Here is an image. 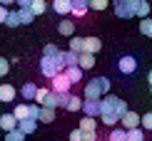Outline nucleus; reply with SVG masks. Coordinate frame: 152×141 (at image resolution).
Listing matches in <instances>:
<instances>
[{
  "instance_id": "obj_14",
  "label": "nucleus",
  "mask_w": 152,
  "mask_h": 141,
  "mask_svg": "<svg viewBox=\"0 0 152 141\" xmlns=\"http://www.w3.org/2000/svg\"><path fill=\"white\" fill-rule=\"evenodd\" d=\"M0 129H3V131L18 129V119L12 117V114H3V117H0Z\"/></svg>"
},
{
  "instance_id": "obj_6",
  "label": "nucleus",
  "mask_w": 152,
  "mask_h": 141,
  "mask_svg": "<svg viewBox=\"0 0 152 141\" xmlns=\"http://www.w3.org/2000/svg\"><path fill=\"white\" fill-rule=\"evenodd\" d=\"M117 69H120L122 74H132V72L137 69V60H135L132 55H125V57H120V60H117Z\"/></svg>"
},
{
  "instance_id": "obj_9",
  "label": "nucleus",
  "mask_w": 152,
  "mask_h": 141,
  "mask_svg": "<svg viewBox=\"0 0 152 141\" xmlns=\"http://www.w3.org/2000/svg\"><path fill=\"white\" fill-rule=\"evenodd\" d=\"M120 121H122V129H135V126H140V114L127 109V112L120 117Z\"/></svg>"
},
{
  "instance_id": "obj_45",
  "label": "nucleus",
  "mask_w": 152,
  "mask_h": 141,
  "mask_svg": "<svg viewBox=\"0 0 152 141\" xmlns=\"http://www.w3.org/2000/svg\"><path fill=\"white\" fill-rule=\"evenodd\" d=\"M10 3H15V0H0V5H5V8H8Z\"/></svg>"
},
{
  "instance_id": "obj_37",
  "label": "nucleus",
  "mask_w": 152,
  "mask_h": 141,
  "mask_svg": "<svg viewBox=\"0 0 152 141\" xmlns=\"http://www.w3.org/2000/svg\"><path fill=\"white\" fill-rule=\"evenodd\" d=\"M10 72V62H8V57H0V77H8Z\"/></svg>"
},
{
  "instance_id": "obj_23",
  "label": "nucleus",
  "mask_w": 152,
  "mask_h": 141,
  "mask_svg": "<svg viewBox=\"0 0 152 141\" xmlns=\"http://www.w3.org/2000/svg\"><path fill=\"white\" fill-rule=\"evenodd\" d=\"M80 104H82V97H77V94H67V104H65V109L67 112H80Z\"/></svg>"
},
{
  "instance_id": "obj_12",
  "label": "nucleus",
  "mask_w": 152,
  "mask_h": 141,
  "mask_svg": "<svg viewBox=\"0 0 152 141\" xmlns=\"http://www.w3.org/2000/svg\"><path fill=\"white\" fill-rule=\"evenodd\" d=\"M70 15L85 17L87 15V0H70Z\"/></svg>"
},
{
  "instance_id": "obj_33",
  "label": "nucleus",
  "mask_w": 152,
  "mask_h": 141,
  "mask_svg": "<svg viewBox=\"0 0 152 141\" xmlns=\"http://www.w3.org/2000/svg\"><path fill=\"white\" fill-rule=\"evenodd\" d=\"M140 129H142V131H152V114L140 117Z\"/></svg>"
},
{
  "instance_id": "obj_38",
  "label": "nucleus",
  "mask_w": 152,
  "mask_h": 141,
  "mask_svg": "<svg viewBox=\"0 0 152 141\" xmlns=\"http://www.w3.org/2000/svg\"><path fill=\"white\" fill-rule=\"evenodd\" d=\"M82 141H97V131H82Z\"/></svg>"
},
{
  "instance_id": "obj_1",
  "label": "nucleus",
  "mask_w": 152,
  "mask_h": 141,
  "mask_svg": "<svg viewBox=\"0 0 152 141\" xmlns=\"http://www.w3.org/2000/svg\"><path fill=\"white\" fill-rule=\"evenodd\" d=\"M107 92H110V79H107V77L87 79V84H85V99H100Z\"/></svg>"
},
{
  "instance_id": "obj_42",
  "label": "nucleus",
  "mask_w": 152,
  "mask_h": 141,
  "mask_svg": "<svg viewBox=\"0 0 152 141\" xmlns=\"http://www.w3.org/2000/svg\"><path fill=\"white\" fill-rule=\"evenodd\" d=\"M125 112H127V104H125V101L120 99V101H117V114H120V117H122Z\"/></svg>"
},
{
  "instance_id": "obj_19",
  "label": "nucleus",
  "mask_w": 152,
  "mask_h": 141,
  "mask_svg": "<svg viewBox=\"0 0 152 141\" xmlns=\"http://www.w3.org/2000/svg\"><path fill=\"white\" fill-rule=\"evenodd\" d=\"M37 121H42V124H53V121H55V109H50V106H40Z\"/></svg>"
},
{
  "instance_id": "obj_16",
  "label": "nucleus",
  "mask_w": 152,
  "mask_h": 141,
  "mask_svg": "<svg viewBox=\"0 0 152 141\" xmlns=\"http://www.w3.org/2000/svg\"><path fill=\"white\" fill-rule=\"evenodd\" d=\"M152 10V5L147 0H135V17H147Z\"/></svg>"
},
{
  "instance_id": "obj_39",
  "label": "nucleus",
  "mask_w": 152,
  "mask_h": 141,
  "mask_svg": "<svg viewBox=\"0 0 152 141\" xmlns=\"http://www.w3.org/2000/svg\"><path fill=\"white\" fill-rule=\"evenodd\" d=\"M60 50L55 47V45H45V47H42V55H58Z\"/></svg>"
},
{
  "instance_id": "obj_24",
  "label": "nucleus",
  "mask_w": 152,
  "mask_h": 141,
  "mask_svg": "<svg viewBox=\"0 0 152 141\" xmlns=\"http://www.w3.org/2000/svg\"><path fill=\"white\" fill-rule=\"evenodd\" d=\"M28 8H30V12H33V15H42V12L48 10V3H45V0H30Z\"/></svg>"
},
{
  "instance_id": "obj_47",
  "label": "nucleus",
  "mask_w": 152,
  "mask_h": 141,
  "mask_svg": "<svg viewBox=\"0 0 152 141\" xmlns=\"http://www.w3.org/2000/svg\"><path fill=\"white\" fill-rule=\"evenodd\" d=\"M107 141H110V139H107Z\"/></svg>"
},
{
  "instance_id": "obj_46",
  "label": "nucleus",
  "mask_w": 152,
  "mask_h": 141,
  "mask_svg": "<svg viewBox=\"0 0 152 141\" xmlns=\"http://www.w3.org/2000/svg\"><path fill=\"white\" fill-rule=\"evenodd\" d=\"M147 82H150V89H152V69H150V74H147Z\"/></svg>"
},
{
  "instance_id": "obj_2",
  "label": "nucleus",
  "mask_w": 152,
  "mask_h": 141,
  "mask_svg": "<svg viewBox=\"0 0 152 141\" xmlns=\"http://www.w3.org/2000/svg\"><path fill=\"white\" fill-rule=\"evenodd\" d=\"M62 69H65V65H62L60 62V52L58 55H42V60H40V72L48 77H55L58 72H62Z\"/></svg>"
},
{
  "instance_id": "obj_44",
  "label": "nucleus",
  "mask_w": 152,
  "mask_h": 141,
  "mask_svg": "<svg viewBox=\"0 0 152 141\" xmlns=\"http://www.w3.org/2000/svg\"><path fill=\"white\" fill-rule=\"evenodd\" d=\"M15 3L20 5V8H28V5H30V0H15Z\"/></svg>"
},
{
  "instance_id": "obj_36",
  "label": "nucleus",
  "mask_w": 152,
  "mask_h": 141,
  "mask_svg": "<svg viewBox=\"0 0 152 141\" xmlns=\"http://www.w3.org/2000/svg\"><path fill=\"white\" fill-rule=\"evenodd\" d=\"M70 50H72V52H77V55L82 52V37H75V35L70 37Z\"/></svg>"
},
{
  "instance_id": "obj_32",
  "label": "nucleus",
  "mask_w": 152,
  "mask_h": 141,
  "mask_svg": "<svg viewBox=\"0 0 152 141\" xmlns=\"http://www.w3.org/2000/svg\"><path fill=\"white\" fill-rule=\"evenodd\" d=\"M107 139L110 141H127V134H125V129H112Z\"/></svg>"
},
{
  "instance_id": "obj_10",
  "label": "nucleus",
  "mask_w": 152,
  "mask_h": 141,
  "mask_svg": "<svg viewBox=\"0 0 152 141\" xmlns=\"http://www.w3.org/2000/svg\"><path fill=\"white\" fill-rule=\"evenodd\" d=\"M62 74L67 77V82H70V84H80V82H82V69H80L77 65L65 67V69H62Z\"/></svg>"
},
{
  "instance_id": "obj_34",
  "label": "nucleus",
  "mask_w": 152,
  "mask_h": 141,
  "mask_svg": "<svg viewBox=\"0 0 152 141\" xmlns=\"http://www.w3.org/2000/svg\"><path fill=\"white\" fill-rule=\"evenodd\" d=\"M8 136H5V141H25V134L23 131H18V129H12V131H5Z\"/></svg>"
},
{
  "instance_id": "obj_22",
  "label": "nucleus",
  "mask_w": 152,
  "mask_h": 141,
  "mask_svg": "<svg viewBox=\"0 0 152 141\" xmlns=\"http://www.w3.org/2000/svg\"><path fill=\"white\" fill-rule=\"evenodd\" d=\"M97 117H100V121H102V124H105V126H115V124H117V121H120V117H117V114H115V112H100V114H97Z\"/></svg>"
},
{
  "instance_id": "obj_21",
  "label": "nucleus",
  "mask_w": 152,
  "mask_h": 141,
  "mask_svg": "<svg viewBox=\"0 0 152 141\" xmlns=\"http://www.w3.org/2000/svg\"><path fill=\"white\" fill-rule=\"evenodd\" d=\"M60 62H62L65 67H72V65H77V52H72V50L62 52V50H60Z\"/></svg>"
},
{
  "instance_id": "obj_13",
  "label": "nucleus",
  "mask_w": 152,
  "mask_h": 141,
  "mask_svg": "<svg viewBox=\"0 0 152 141\" xmlns=\"http://www.w3.org/2000/svg\"><path fill=\"white\" fill-rule=\"evenodd\" d=\"M77 67L82 69V72L92 69V67H95V55H90V52H80V55H77Z\"/></svg>"
},
{
  "instance_id": "obj_41",
  "label": "nucleus",
  "mask_w": 152,
  "mask_h": 141,
  "mask_svg": "<svg viewBox=\"0 0 152 141\" xmlns=\"http://www.w3.org/2000/svg\"><path fill=\"white\" fill-rule=\"evenodd\" d=\"M67 94H70V92H65V94H58V106H62V109H65V104H67Z\"/></svg>"
},
{
  "instance_id": "obj_29",
  "label": "nucleus",
  "mask_w": 152,
  "mask_h": 141,
  "mask_svg": "<svg viewBox=\"0 0 152 141\" xmlns=\"http://www.w3.org/2000/svg\"><path fill=\"white\" fill-rule=\"evenodd\" d=\"M5 25H8V27H18V25H20L18 10H8V15H5Z\"/></svg>"
},
{
  "instance_id": "obj_5",
  "label": "nucleus",
  "mask_w": 152,
  "mask_h": 141,
  "mask_svg": "<svg viewBox=\"0 0 152 141\" xmlns=\"http://www.w3.org/2000/svg\"><path fill=\"white\" fill-rule=\"evenodd\" d=\"M70 82H67V77L62 74V72H58L55 77H50V89H53L55 94H65V92H70Z\"/></svg>"
},
{
  "instance_id": "obj_4",
  "label": "nucleus",
  "mask_w": 152,
  "mask_h": 141,
  "mask_svg": "<svg viewBox=\"0 0 152 141\" xmlns=\"http://www.w3.org/2000/svg\"><path fill=\"white\" fill-rule=\"evenodd\" d=\"M35 104H40V106H50V109H55L58 106V94L53 92V89H42V87H37V92H35Z\"/></svg>"
},
{
  "instance_id": "obj_26",
  "label": "nucleus",
  "mask_w": 152,
  "mask_h": 141,
  "mask_svg": "<svg viewBox=\"0 0 152 141\" xmlns=\"http://www.w3.org/2000/svg\"><path fill=\"white\" fill-rule=\"evenodd\" d=\"M92 129H97V119H95V117L80 119V131H92Z\"/></svg>"
},
{
  "instance_id": "obj_28",
  "label": "nucleus",
  "mask_w": 152,
  "mask_h": 141,
  "mask_svg": "<svg viewBox=\"0 0 152 141\" xmlns=\"http://www.w3.org/2000/svg\"><path fill=\"white\" fill-rule=\"evenodd\" d=\"M140 32H142L145 37H152V20H150V15L140 20Z\"/></svg>"
},
{
  "instance_id": "obj_18",
  "label": "nucleus",
  "mask_w": 152,
  "mask_h": 141,
  "mask_svg": "<svg viewBox=\"0 0 152 141\" xmlns=\"http://www.w3.org/2000/svg\"><path fill=\"white\" fill-rule=\"evenodd\" d=\"M58 32H60L62 37H72V35H75V22H72V20H60Z\"/></svg>"
},
{
  "instance_id": "obj_17",
  "label": "nucleus",
  "mask_w": 152,
  "mask_h": 141,
  "mask_svg": "<svg viewBox=\"0 0 152 141\" xmlns=\"http://www.w3.org/2000/svg\"><path fill=\"white\" fill-rule=\"evenodd\" d=\"M53 10L58 12V15L67 17L70 15V0H53Z\"/></svg>"
},
{
  "instance_id": "obj_40",
  "label": "nucleus",
  "mask_w": 152,
  "mask_h": 141,
  "mask_svg": "<svg viewBox=\"0 0 152 141\" xmlns=\"http://www.w3.org/2000/svg\"><path fill=\"white\" fill-rule=\"evenodd\" d=\"M70 141H82V131L80 129H75V131H70V136H67Z\"/></svg>"
},
{
  "instance_id": "obj_7",
  "label": "nucleus",
  "mask_w": 152,
  "mask_h": 141,
  "mask_svg": "<svg viewBox=\"0 0 152 141\" xmlns=\"http://www.w3.org/2000/svg\"><path fill=\"white\" fill-rule=\"evenodd\" d=\"M100 50H102V40L100 37H82V52L97 55Z\"/></svg>"
},
{
  "instance_id": "obj_31",
  "label": "nucleus",
  "mask_w": 152,
  "mask_h": 141,
  "mask_svg": "<svg viewBox=\"0 0 152 141\" xmlns=\"http://www.w3.org/2000/svg\"><path fill=\"white\" fill-rule=\"evenodd\" d=\"M110 0H87V10H107Z\"/></svg>"
},
{
  "instance_id": "obj_8",
  "label": "nucleus",
  "mask_w": 152,
  "mask_h": 141,
  "mask_svg": "<svg viewBox=\"0 0 152 141\" xmlns=\"http://www.w3.org/2000/svg\"><path fill=\"white\" fill-rule=\"evenodd\" d=\"M80 112H85V117H97L100 114V99H82Z\"/></svg>"
},
{
  "instance_id": "obj_15",
  "label": "nucleus",
  "mask_w": 152,
  "mask_h": 141,
  "mask_svg": "<svg viewBox=\"0 0 152 141\" xmlns=\"http://www.w3.org/2000/svg\"><path fill=\"white\" fill-rule=\"evenodd\" d=\"M35 129H37V121H35V119H20V121H18V131H23L25 136L33 134Z\"/></svg>"
},
{
  "instance_id": "obj_3",
  "label": "nucleus",
  "mask_w": 152,
  "mask_h": 141,
  "mask_svg": "<svg viewBox=\"0 0 152 141\" xmlns=\"http://www.w3.org/2000/svg\"><path fill=\"white\" fill-rule=\"evenodd\" d=\"M112 10L117 17L130 20V17H135V0H112Z\"/></svg>"
},
{
  "instance_id": "obj_30",
  "label": "nucleus",
  "mask_w": 152,
  "mask_h": 141,
  "mask_svg": "<svg viewBox=\"0 0 152 141\" xmlns=\"http://www.w3.org/2000/svg\"><path fill=\"white\" fill-rule=\"evenodd\" d=\"M12 117H15L18 121H20V119H28V104H15V109H12Z\"/></svg>"
},
{
  "instance_id": "obj_11",
  "label": "nucleus",
  "mask_w": 152,
  "mask_h": 141,
  "mask_svg": "<svg viewBox=\"0 0 152 141\" xmlns=\"http://www.w3.org/2000/svg\"><path fill=\"white\" fill-rule=\"evenodd\" d=\"M15 97H18V89L12 84H0V101L10 104V101H15Z\"/></svg>"
},
{
  "instance_id": "obj_43",
  "label": "nucleus",
  "mask_w": 152,
  "mask_h": 141,
  "mask_svg": "<svg viewBox=\"0 0 152 141\" xmlns=\"http://www.w3.org/2000/svg\"><path fill=\"white\" fill-rule=\"evenodd\" d=\"M5 15H8V8H5V5H0V22H5Z\"/></svg>"
},
{
  "instance_id": "obj_35",
  "label": "nucleus",
  "mask_w": 152,
  "mask_h": 141,
  "mask_svg": "<svg viewBox=\"0 0 152 141\" xmlns=\"http://www.w3.org/2000/svg\"><path fill=\"white\" fill-rule=\"evenodd\" d=\"M37 114H40V104H35V101L30 104V101H28V119H35L37 121Z\"/></svg>"
},
{
  "instance_id": "obj_20",
  "label": "nucleus",
  "mask_w": 152,
  "mask_h": 141,
  "mask_svg": "<svg viewBox=\"0 0 152 141\" xmlns=\"http://www.w3.org/2000/svg\"><path fill=\"white\" fill-rule=\"evenodd\" d=\"M35 92H37V84H33V82H25V84L20 87L23 99H28V101H33V99H35Z\"/></svg>"
},
{
  "instance_id": "obj_27",
  "label": "nucleus",
  "mask_w": 152,
  "mask_h": 141,
  "mask_svg": "<svg viewBox=\"0 0 152 141\" xmlns=\"http://www.w3.org/2000/svg\"><path fill=\"white\" fill-rule=\"evenodd\" d=\"M18 17H20V25H30L35 20V15L30 12V8H20V10H18Z\"/></svg>"
},
{
  "instance_id": "obj_25",
  "label": "nucleus",
  "mask_w": 152,
  "mask_h": 141,
  "mask_svg": "<svg viewBox=\"0 0 152 141\" xmlns=\"http://www.w3.org/2000/svg\"><path fill=\"white\" fill-rule=\"evenodd\" d=\"M125 134H127V141H145V131L140 129V126H135V129H125Z\"/></svg>"
}]
</instances>
